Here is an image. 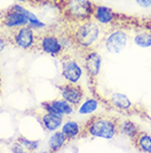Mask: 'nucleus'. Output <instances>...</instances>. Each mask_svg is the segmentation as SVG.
Here are the masks:
<instances>
[{
    "mask_svg": "<svg viewBox=\"0 0 151 153\" xmlns=\"http://www.w3.org/2000/svg\"><path fill=\"white\" fill-rule=\"evenodd\" d=\"M63 32L71 45L79 51L96 49L105 35L103 26L94 19L81 22H66V28H64Z\"/></svg>",
    "mask_w": 151,
    "mask_h": 153,
    "instance_id": "1",
    "label": "nucleus"
},
{
    "mask_svg": "<svg viewBox=\"0 0 151 153\" xmlns=\"http://www.w3.org/2000/svg\"><path fill=\"white\" fill-rule=\"evenodd\" d=\"M119 122L117 117L109 114H95L86 121L82 126V138L94 137V138L113 139L119 133ZM79 137V138H81Z\"/></svg>",
    "mask_w": 151,
    "mask_h": 153,
    "instance_id": "2",
    "label": "nucleus"
},
{
    "mask_svg": "<svg viewBox=\"0 0 151 153\" xmlns=\"http://www.w3.org/2000/svg\"><path fill=\"white\" fill-rule=\"evenodd\" d=\"M67 43L71 45L63 30H37V51H42L55 58H62L66 54Z\"/></svg>",
    "mask_w": 151,
    "mask_h": 153,
    "instance_id": "3",
    "label": "nucleus"
},
{
    "mask_svg": "<svg viewBox=\"0 0 151 153\" xmlns=\"http://www.w3.org/2000/svg\"><path fill=\"white\" fill-rule=\"evenodd\" d=\"M94 6L92 0H64L61 9L66 22H81L92 19Z\"/></svg>",
    "mask_w": 151,
    "mask_h": 153,
    "instance_id": "4",
    "label": "nucleus"
},
{
    "mask_svg": "<svg viewBox=\"0 0 151 153\" xmlns=\"http://www.w3.org/2000/svg\"><path fill=\"white\" fill-rule=\"evenodd\" d=\"M9 39V43L21 50L37 51V31L29 25L15 29H4Z\"/></svg>",
    "mask_w": 151,
    "mask_h": 153,
    "instance_id": "5",
    "label": "nucleus"
},
{
    "mask_svg": "<svg viewBox=\"0 0 151 153\" xmlns=\"http://www.w3.org/2000/svg\"><path fill=\"white\" fill-rule=\"evenodd\" d=\"M61 67H62V76L68 82L77 83L83 74V68L78 61L74 59L70 53L64 54L61 58Z\"/></svg>",
    "mask_w": 151,
    "mask_h": 153,
    "instance_id": "6",
    "label": "nucleus"
},
{
    "mask_svg": "<svg viewBox=\"0 0 151 153\" xmlns=\"http://www.w3.org/2000/svg\"><path fill=\"white\" fill-rule=\"evenodd\" d=\"M59 90L61 91V96L68 103H71L73 107H78L85 99V92L83 87L78 83L73 82H64L59 85Z\"/></svg>",
    "mask_w": 151,
    "mask_h": 153,
    "instance_id": "7",
    "label": "nucleus"
},
{
    "mask_svg": "<svg viewBox=\"0 0 151 153\" xmlns=\"http://www.w3.org/2000/svg\"><path fill=\"white\" fill-rule=\"evenodd\" d=\"M81 57L83 60L84 69L86 70L88 76L95 80L99 74L102 67V57L96 49H86L81 51Z\"/></svg>",
    "mask_w": 151,
    "mask_h": 153,
    "instance_id": "8",
    "label": "nucleus"
},
{
    "mask_svg": "<svg viewBox=\"0 0 151 153\" xmlns=\"http://www.w3.org/2000/svg\"><path fill=\"white\" fill-rule=\"evenodd\" d=\"M29 25V18L26 13L15 10V8H9L4 10L2 19L0 22L1 29H15V28L22 27Z\"/></svg>",
    "mask_w": 151,
    "mask_h": 153,
    "instance_id": "9",
    "label": "nucleus"
},
{
    "mask_svg": "<svg viewBox=\"0 0 151 153\" xmlns=\"http://www.w3.org/2000/svg\"><path fill=\"white\" fill-rule=\"evenodd\" d=\"M128 42V35L124 30H114L105 40V48L109 53H119Z\"/></svg>",
    "mask_w": 151,
    "mask_h": 153,
    "instance_id": "10",
    "label": "nucleus"
},
{
    "mask_svg": "<svg viewBox=\"0 0 151 153\" xmlns=\"http://www.w3.org/2000/svg\"><path fill=\"white\" fill-rule=\"evenodd\" d=\"M41 108L43 110L55 114H60L62 117L64 115H70L74 112V108L71 103H68L66 100L61 99V100H51V101H45L42 102Z\"/></svg>",
    "mask_w": 151,
    "mask_h": 153,
    "instance_id": "11",
    "label": "nucleus"
},
{
    "mask_svg": "<svg viewBox=\"0 0 151 153\" xmlns=\"http://www.w3.org/2000/svg\"><path fill=\"white\" fill-rule=\"evenodd\" d=\"M38 119L41 126H43V129L50 132H54V131L59 130L62 124H63V117L60 114H55L52 112L45 111L43 110L38 115Z\"/></svg>",
    "mask_w": 151,
    "mask_h": 153,
    "instance_id": "12",
    "label": "nucleus"
},
{
    "mask_svg": "<svg viewBox=\"0 0 151 153\" xmlns=\"http://www.w3.org/2000/svg\"><path fill=\"white\" fill-rule=\"evenodd\" d=\"M92 19L97 21L100 25H111L114 20L116 19V13L114 12L111 8L107 6H102V4H96L94 6V11H93V17Z\"/></svg>",
    "mask_w": 151,
    "mask_h": 153,
    "instance_id": "13",
    "label": "nucleus"
},
{
    "mask_svg": "<svg viewBox=\"0 0 151 153\" xmlns=\"http://www.w3.org/2000/svg\"><path fill=\"white\" fill-rule=\"evenodd\" d=\"M133 146L141 152L151 153V135L142 130H139L131 138Z\"/></svg>",
    "mask_w": 151,
    "mask_h": 153,
    "instance_id": "14",
    "label": "nucleus"
},
{
    "mask_svg": "<svg viewBox=\"0 0 151 153\" xmlns=\"http://www.w3.org/2000/svg\"><path fill=\"white\" fill-rule=\"evenodd\" d=\"M61 131L65 134V137L67 138L68 141L71 140H75V139L81 137L82 133V126H79L78 123L75 121H66V122L62 126Z\"/></svg>",
    "mask_w": 151,
    "mask_h": 153,
    "instance_id": "15",
    "label": "nucleus"
},
{
    "mask_svg": "<svg viewBox=\"0 0 151 153\" xmlns=\"http://www.w3.org/2000/svg\"><path fill=\"white\" fill-rule=\"evenodd\" d=\"M109 101L114 107L120 111H129L132 108L131 101L128 99V97L126 94H122V93H114L110 97Z\"/></svg>",
    "mask_w": 151,
    "mask_h": 153,
    "instance_id": "16",
    "label": "nucleus"
},
{
    "mask_svg": "<svg viewBox=\"0 0 151 153\" xmlns=\"http://www.w3.org/2000/svg\"><path fill=\"white\" fill-rule=\"evenodd\" d=\"M67 141L68 140L65 137V134L62 131L56 130L49 139V149L52 152H57V151H60L66 144Z\"/></svg>",
    "mask_w": 151,
    "mask_h": 153,
    "instance_id": "17",
    "label": "nucleus"
},
{
    "mask_svg": "<svg viewBox=\"0 0 151 153\" xmlns=\"http://www.w3.org/2000/svg\"><path fill=\"white\" fill-rule=\"evenodd\" d=\"M139 126H137L135 122L129 121V120H125V121H120L119 122V133L127 135L131 139L135 134L139 131Z\"/></svg>",
    "mask_w": 151,
    "mask_h": 153,
    "instance_id": "18",
    "label": "nucleus"
},
{
    "mask_svg": "<svg viewBox=\"0 0 151 153\" xmlns=\"http://www.w3.org/2000/svg\"><path fill=\"white\" fill-rule=\"evenodd\" d=\"M98 109V101L94 98L86 99L81 103L78 112L81 114H92Z\"/></svg>",
    "mask_w": 151,
    "mask_h": 153,
    "instance_id": "19",
    "label": "nucleus"
},
{
    "mask_svg": "<svg viewBox=\"0 0 151 153\" xmlns=\"http://www.w3.org/2000/svg\"><path fill=\"white\" fill-rule=\"evenodd\" d=\"M133 41L137 46L141 47V48H149L151 47V33L139 32L133 37Z\"/></svg>",
    "mask_w": 151,
    "mask_h": 153,
    "instance_id": "20",
    "label": "nucleus"
},
{
    "mask_svg": "<svg viewBox=\"0 0 151 153\" xmlns=\"http://www.w3.org/2000/svg\"><path fill=\"white\" fill-rule=\"evenodd\" d=\"M18 142L21 143L28 151H34L39 148V141H31V140H28L26 138H19Z\"/></svg>",
    "mask_w": 151,
    "mask_h": 153,
    "instance_id": "21",
    "label": "nucleus"
},
{
    "mask_svg": "<svg viewBox=\"0 0 151 153\" xmlns=\"http://www.w3.org/2000/svg\"><path fill=\"white\" fill-rule=\"evenodd\" d=\"M7 45H9V39H8V36L4 30H1L0 32V53L4 50V48L7 47Z\"/></svg>",
    "mask_w": 151,
    "mask_h": 153,
    "instance_id": "22",
    "label": "nucleus"
},
{
    "mask_svg": "<svg viewBox=\"0 0 151 153\" xmlns=\"http://www.w3.org/2000/svg\"><path fill=\"white\" fill-rule=\"evenodd\" d=\"M136 2L142 8H150L151 0H136Z\"/></svg>",
    "mask_w": 151,
    "mask_h": 153,
    "instance_id": "23",
    "label": "nucleus"
},
{
    "mask_svg": "<svg viewBox=\"0 0 151 153\" xmlns=\"http://www.w3.org/2000/svg\"><path fill=\"white\" fill-rule=\"evenodd\" d=\"M4 11H0V22H1V19H2V16H4Z\"/></svg>",
    "mask_w": 151,
    "mask_h": 153,
    "instance_id": "24",
    "label": "nucleus"
},
{
    "mask_svg": "<svg viewBox=\"0 0 151 153\" xmlns=\"http://www.w3.org/2000/svg\"><path fill=\"white\" fill-rule=\"evenodd\" d=\"M18 1H20V2H26V1H28V0H18Z\"/></svg>",
    "mask_w": 151,
    "mask_h": 153,
    "instance_id": "25",
    "label": "nucleus"
}]
</instances>
